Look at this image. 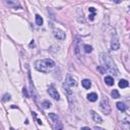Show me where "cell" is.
<instances>
[{
    "instance_id": "obj_1",
    "label": "cell",
    "mask_w": 130,
    "mask_h": 130,
    "mask_svg": "<svg viewBox=\"0 0 130 130\" xmlns=\"http://www.w3.org/2000/svg\"><path fill=\"white\" fill-rule=\"evenodd\" d=\"M100 61H101V64H102V67L109 73L113 74V75H118L119 74V71H118V68L115 64V62L113 61V59L106 53H101L100 54Z\"/></svg>"
},
{
    "instance_id": "obj_2",
    "label": "cell",
    "mask_w": 130,
    "mask_h": 130,
    "mask_svg": "<svg viewBox=\"0 0 130 130\" xmlns=\"http://www.w3.org/2000/svg\"><path fill=\"white\" fill-rule=\"evenodd\" d=\"M35 67L38 71L43 73H48L55 67V62L52 59H42L35 63Z\"/></svg>"
},
{
    "instance_id": "obj_3",
    "label": "cell",
    "mask_w": 130,
    "mask_h": 130,
    "mask_svg": "<svg viewBox=\"0 0 130 130\" xmlns=\"http://www.w3.org/2000/svg\"><path fill=\"white\" fill-rule=\"evenodd\" d=\"M76 85H77V81L75 80V78H73L70 74H67L65 77V81L63 82V88H64L65 92L67 94H71L72 93L71 88Z\"/></svg>"
},
{
    "instance_id": "obj_4",
    "label": "cell",
    "mask_w": 130,
    "mask_h": 130,
    "mask_svg": "<svg viewBox=\"0 0 130 130\" xmlns=\"http://www.w3.org/2000/svg\"><path fill=\"white\" fill-rule=\"evenodd\" d=\"M100 108L102 110V112L105 114V115H110L111 114V106H110V102H109V99L107 98V95H103L102 99H101V102H100Z\"/></svg>"
},
{
    "instance_id": "obj_5",
    "label": "cell",
    "mask_w": 130,
    "mask_h": 130,
    "mask_svg": "<svg viewBox=\"0 0 130 130\" xmlns=\"http://www.w3.org/2000/svg\"><path fill=\"white\" fill-rule=\"evenodd\" d=\"M49 118H50V119L52 120V122L54 123V128H55L56 130L63 128V125L61 124V122H60V120H59V117H58L56 114L50 113V114H49Z\"/></svg>"
},
{
    "instance_id": "obj_6",
    "label": "cell",
    "mask_w": 130,
    "mask_h": 130,
    "mask_svg": "<svg viewBox=\"0 0 130 130\" xmlns=\"http://www.w3.org/2000/svg\"><path fill=\"white\" fill-rule=\"evenodd\" d=\"M48 92H49V94L51 95V98H53L54 100H56V101H59V100H60V94H59V92L57 91V89L54 87L53 84H51V85L48 87Z\"/></svg>"
},
{
    "instance_id": "obj_7",
    "label": "cell",
    "mask_w": 130,
    "mask_h": 130,
    "mask_svg": "<svg viewBox=\"0 0 130 130\" xmlns=\"http://www.w3.org/2000/svg\"><path fill=\"white\" fill-rule=\"evenodd\" d=\"M119 48H120V43H119L118 37H117L116 34H114L113 37H112V40H111V49L114 50V51H116Z\"/></svg>"
},
{
    "instance_id": "obj_8",
    "label": "cell",
    "mask_w": 130,
    "mask_h": 130,
    "mask_svg": "<svg viewBox=\"0 0 130 130\" xmlns=\"http://www.w3.org/2000/svg\"><path fill=\"white\" fill-rule=\"evenodd\" d=\"M53 35H54V37H55L57 40L63 41V40L65 39V32H64L62 29H60V28H55V29L53 30Z\"/></svg>"
},
{
    "instance_id": "obj_9",
    "label": "cell",
    "mask_w": 130,
    "mask_h": 130,
    "mask_svg": "<svg viewBox=\"0 0 130 130\" xmlns=\"http://www.w3.org/2000/svg\"><path fill=\"white\" fill-rule=\"evenodd\" d=\"M121 124V127L123 129H126V130H130V118L128 116H126L125 118H123L120 122Z\"/></svg>"
},
{
    "instance_id": "obj_10",
    "label": "cell",
    "mask_w": 130,
    "mask_h": 130,
    "mask_svg": "<svg viewBox=\"0 0 130 130\" xmlns=\"http://www.w3.org/2000/svg\"><path fill=\"white\" fill-rule=\"evenodd\" d=\"M5 4H6L8 7H10V8H14V9L20 8V5H19L17 2L13 1V0H5Z\"/></svg>"
},
{
    "instance_id": "obj_11",
    "label": "cell",
    "mask_w": 130,
    "mask_h": 130,
    "mask_svg": "<svg viewBox=\"0 0 130 130\" xmlns=\"http://www.w3.org/2000/svg\"><path fill=\"white\" fill-rule=\"evenodd\" d=\"M90 114H91V118H92V120H93L95 123H102V122H103L102 117H101L100 115H98L94 111H90Z\"/></svg>"
},
{
    "instance_id": "obj_12",
    "label": "cell",
    "mask_w": 130,
    "mask_h": 130,
    "mask_svg": "<svg viewBox=\"0 0 130 130\" xmlns=\"http://www.w3.org/2000/svg\"><path fill=\"white\" fill-rule=\"evenodd\" d=\"M116 106H117V109H118L120 112H122V113H124V112L126 111V109H127V107L125 106V104L122 103V102H118V103L116 104Z\"/></svg>"
},
{
    "instance_id": "obj_13",
    "label": "cell",
    "mask_w": 130,
    "mask_h": 130,
    "mask_svg": "<svg viewBox=\"0 0 130 130\" xmlns=\"http://www.w3.org/2000/svg\"><path fill=\"white\" fill-rule=\"evenodd\" d=\"M87 100L89 102H95L98 100V94L95 92H90L87 94Z\"/></svg>"
},
{
    "instance_id": "obj_14",
    "label": "cell",
    "mask_w": 130,
    "mask_h": 130,
    "mask_svg": "<svg viewBox=\"0 0 130 130\" xmlns=\"http://www.w3.org/2000/svg\"><path fill=\"white\" fill-rule=\"evenodd\" d=\"M81 84H82V86H83L85 89H88V88L91 86V82H90L89 79H83V80L81 81Z\"/></svg>"
},
{
    "instance_id": "obj_15",
    "label": "cell",
    "mask_w": 130,
    "mask_h": 130,
    "mask_svg": "<svg viewBox=\"0 0 130 130\" xmlns=\"http://www.w3.org/2000/svg\"><path fill=\"white\" fill-rule=\"evenodd\" d=\"M105 82H106L107 85L112 86V85L114 84V78H113L112 76H106V77H105Z\"/></svg>"
},
{
    "instance_id": "obj_16",
    "label": "cell",
    "mask_w": 130,
    "mask_h": 130,
    "mask_svg": "<svg viewBox=\"0 0 130 130\" xmlns=\"http://www.w3.org/2000/svg\"><path fill=\"white\" fill-rule=\"evenodd\" d=\"M75 53H76V55H78L79 56V49H80V47H81V42L78 40V39H76V41H75Z\"/></svg>"
},
{
    "instance_id": "obj_17",
    "label": "cell",
    "mask_w": 130,
    "mask_h": 130,
    "mask_svg": "<svg viewBox=\"0 0 130 130\" xmlns=\"http://www.w3.org/2000/svg\"><path fill=\"white\" fill-rule=\"evenodd\" d=\"M129 85V82L126 80V79H121L120 81H119V87H121V88H125V87H127Z\"/></svg>"
},
{
    "instance_id": "obj_18",
    "label": "cell",
    "mask_w": 130,
    "mask_h": 130,
    "mask_svg": "<svg viewBox=\"0 0 130 130\" xmlns=\"http://www.w3.org/2000/svg\"><path fill=\"white\" fill-rule=\"evenodd\" d=\"M43 22H44V20H43L42 16L39 15V14H37V15H36V23H37L38 25H42Z\"/></svg>"
},
{
    "instance_id": "obj_19",
    "label": "cell",
    "mask_w": 130,
    "mask_h": 130,
    "mask_svg": "<svg viewBox=\"0 0 130 130\" xmlns=\"http://www.w3.org/2000/svg\"><path fill=\"white\" fill-rule=\"evenodd\" d=\"M111 95H112V98H114V99H118V98H120V93L118 92L117 89H113V90L111 91Z\"/></svg>"
},
{
    "instance_id": "obj_20",
    "label": "cell",
    "mask_w": 130,
    "mask_h": 130,
    "mask_svg": "<svg viewBox=\"0 0 130 130\" xmlns=\"http://www.w3.org/2000/svg\"><path fill=\"white\" fill-rule=\"evenodd\" d=\"M83 49H84V52L85 53H90L92 51V47L89 46V45H84L83 46Z\"/></svg>"
},
{
    "instance_id": "obj_21",
    "label": "cell",
    "mask_w": 130,
    "mask_h": 130,
    "mask_svg": "<svg viewBox=\"0 0 130 130\" xmlns=\"http://www.w3.org/2000/svg\"><path fill=\"white\" fill-rule=\"evenodd\" d=\"M42 106H43L44 109H49V108L51 107V103H50L49 101H44V102L42 103Z\"/></svg>"
},
{
    "instance_id": "obj_22",
    "label": "cell",
    "mask_w": 130,
    "mask_h": 130,
    "mask_svg": "<svg viewBox=\"0 0 130 130\" xmlns=\"http://www.w3.org/2000/svg\"><path fill=\"white\" fill-rule=\"evenodd\" d=\"M9 100H10V94H9V93H5L4 96H3V102L9 101Z\"/></svg>"
},
{
    "instance_id": "obj_23",
    "label": "cell",
    "mask_w": 130,
    "mask_h": 130,
    "mask_svg": "<svg viewBox=\"0 0 130 130\" xmlns=\"http://www.w3.org/2000/svg\"><path fill=\"white\" fill-rule=\"evenodd\" d=\"M22 93L25 95V98H28V93H27V90H26V88H25V87H23V88H22Z\"/></svg>"
},
{
    "instance_id": "obj_24",
    "label": "cell",
    "mask_w": 130,
    "mask_h": 130,
    "mask_svg": "<svg viewBox=\"0 0 130 130\" xmlns=\"http://www.w3.org/2000/svg\"><path fill=\"white\" fill-rule=\"evenodd\" d=\"M88 19H89V20H93V19H94V12H92L91 14H89Z\"/></svg>"
},
{
    "instance_id": "obj_25",
    "label": "cell",
    "mask_w": 130,
    "mask_h": 130,
    "mask_svg": "<svg viewBox=\"0 0 130 130\" xmlns=\"http://www.w3.org/2000/svg\"><path fill=\"white\" fill-rule=\"evenodd\" d=\"M88 10H89L90 12H95V9H94L93 7H89V8H88Z\"/></svg>"
},
{
    "instance_id": "obj_26",
    "label": "cell",
    "mask_w": 130,
    "mask_h": 130,
    "mask_svg": "<svg viewBox=\"0 0 130 130\" xmlns=\"http://www.w3.org/2000/svg\"><path fill=\"white\" fill-rule=\"evenodd\" d=\"M37 121H38V124H40V125H42V121H41V120H39V119H37Z\"/></svg>"
}]
</instances>
